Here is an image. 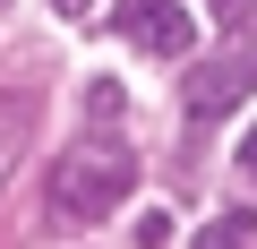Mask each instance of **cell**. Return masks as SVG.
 Returning <instances> with one entry per match:
<instances>
[{"label": "cell", "mask_w": 257, "mask_h": 249, "mask_svg": "<svg viewBox=\"0 0 257 249\" xmlns=\"http://www.w3.org/2000/svg\"><path fill=\"white\" fill-rule=\"evenodd\" d=\"M86 112H103V120H111V112H120V86H111V77H94V86H86Z\"/></svg>", "instance_id": "6"}, {"label": "cell", "mask_w": 257, "mask_h": 249, "mask_svg": "<svg viewBox=\"0 0 257 249\" xmlns=\"http://www.w3.org/2000/svg\"><path fill=\"white\" fill-rule=\"evenodd\" d=\"M206 9H214V18H223V26H240V18H248V9H257V0H206Z\"/></svg>", "instance_id": "8"}, {"label": "cell", "mask_w": 257, "mask_h": 249, "mask_svg": "<svg viewBox=\"0 0 257 249\" xmlns=\"http://www.w3.org/2000/svg\"><path fill=\"white\" fill-rule=\"evenodd\" d=\"M248 86H257V52H223V60L189 69V112H197V120H214V112H231Z\"/></svg>", "instance_id": "3"}, {"label": "cell", "mask_w": 257, "mask_h": 249, "mask_svg": "<svg viewBox=\"0 0 257 249\" xmlns=\"http://www.w3.org/2000/svg\"><path fill=\"white\" fill-rule=\"evenodd\" d=\"M52 9H60V18H86V9H94V0H52Z\"/></svg>", "instance_id": "10"}, {"label": "cell", "mask_w": 257, "mask_h": 249, "mask_svg": "<svg viewBox=\"0 0 257 249\" xmlns=\"http://www.w3.org/2000/svg\"><path fill=\"white\" fill-rule=\"evenodd\" d=\"M0 9H9V0H0Z\"/></svg>", "instance_id": "11"}, {"label": "cell", "mask_w": 257, "mask_h": 249, "mask_svg": "<svg viewBox=\"0 0 257 249\" xmlns=\"http://www.w3.org/2000/svg\"><path fill=\"white\" fill-rule=\"evenodd\" d=\"M163 240H172V215H163V206H155V215H146V223H138V249H163Z\"/></svg>", "instance_id": "7"}, {"label": "cell", "mask_w": 257, "mask_h": 249, "mask_svg": "<svg viewBox=\"0 0 257 249\" xmlns=\"http://www.w3.org/2000/svg\"><path fill=\"white\" fill-rule=\"evenodd\" d=\"M26 138H35V95H0V189H9V172L26 163Z\"/></svg>", "instance_id": "4"}, {"label": "cell", "mask_w": 257, "mask_h": 249, "mask_svg": "<svg viewBox=\"0 0 257 249\" xmlns=\"http://www.w3.org/2000/svg\"><path fill=\"white\" fill-rule=\"evenodd\" d=\"M240 163H248V181H257V129H248V138H240Z\"/></svg>", "instance_id": "9"}, {"label": "cell", "mask_w": 257, "mask_h": 249, "mask_svg": "<svg viewBox=\"0 0 257 249\" xmlns=\"http://www.w3.org/2000/svg\"><path fill=\"white\" fill-rule=\"evenodd\" d=\"M128 189H138L128 146H77V155H60V163H52V223L86 232V223H103Z\"/></svg>", "instance_id": "1"}, {"label": "cell", "mask_w": 257, "mask_h": 249, "mask_svg": "<svg viewBox=\"0 0 257 249\" xmlns=\"http://www.w3.org/2000/svg\"><path fill=\"white\" fill-rule=\"evenodd\" d=\"M120 35L146 60H189V43H197V26H189L180 0H120Z\"/></svg>", "instance_id": "2"}, {"label": "cell", "mask_w": 257, "mask_h": 249, "mask_svg": "<svg viewBox=\"0 0 257 249\" xmlns=\"http://www.w3.org/2000/svg\"><path fill=\"white\" fill-rule=\"evenodd\" d=\"M248 232H257V215H240V206H231V215H214L189 249H248Z\"/></svg>", "instance_id": "5"}]
</instances>
